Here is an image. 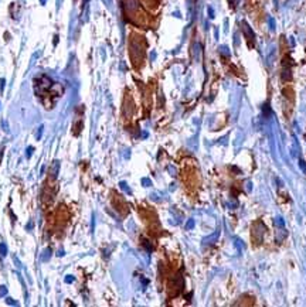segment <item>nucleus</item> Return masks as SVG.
<instances>
[{
    "instance_id": "obj_2",
    "label": "nucleus",
    "mask_w": 306,
    "mask_h": 307,
    "mask_svg": "<svg viewBox=\"0 0 306 307\" xmlns=\"http://www.w3.org/2000/svg\"><path fill=\"white\" fill-rule=\"evenodd\" d=\"M6 293H7V289H6L4 286H2V287H0V296H4Z\"/></svg>"
},
{
    "instance_id": "obj_7",
    "label": "nucleus",
    "mask_w": 306,
    "mask_h": 307,
    "mask_svg": "<svg viewBox=\"0 0 306 307\" xmlns=\"http://www.w3.org/2000/svg\"><path fill=\"white\" fill-rule=\"evenodd\" d=\"M2 156H3V152H0V161H2Z\"/></svg>"
},
{
    "instance_id": "obj_5",
    "label": "nucleus",
    "mask_w": 306,
    "mask_h": 307,
    "mask_svg": "<svg viewBox=\"0 0 306 307\" xmlns=\"http://www.w3.org/2000/svg\"><path fill=\"white\" fill-rule=\"evenodd\" d=\"M6 301H7L9 304H17V303H16V301H13V299H9V297H7V299H6Z\"/></svg>"
},
{
    "instance_id": "obj_6",
    "label": "nucleus",
    "mask_w": 306,
    "mask_h": 307,
    "mask_svg": "<svg viewBox=\"0 0 306 307\" xmlns=\"http://www.w3.org/2000/svg\"><path fill=\"white\" fill-rule=\"evenodd\" d=\"M65 282H67V283H71V282H72V276H67Z\"/></svg>"
},
{
    "instance_id": "obj_4",
    "label": "nucleus",
    "mask_w": 306,
    "mask_h": 307,
    "mask_svg": "<svg viewBox=\"0 0 306 307\" xmlns=\"http://www.w3.org/2000/svg\"><path fill=\"white\" fill-rule=\"evenodd\" d=\"M33 152H34L33 147H27V157H30V156L33 154Z\"/></svg>"
},
{
    "instance_id": "obj_3",
    "label": "nucleus",
    "mask_w": 306,
    "mask_h": 307,
    "mask_svg": "<svg viewBox=\"0 0 306 307\" xmlns=\"http://www.w3.org/2000/svg\"><path fill=\"white\" fill-rule=\"evenodd\" d=\"M43 130H44V128H43V126H40V128H38V133H37V136H36L37 139H41V133H43Z\"/></svg>"
},
{
    "instance_id": "obj_1",
    "label": "nucleus",
    "mask_w": 306,
    "mask_h": 307,
    "mask_svg": "<svg viewBox=\"0 0 306 307\" xmlns=\"http://www.w3.org/2000/svg\"><path fill=\"white\" fill-rule=\"evenodd\" d=\"M0 255L2 256L7 255V246L4 245V244H0Z\"/></svg>"
}]
</instances>
